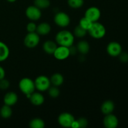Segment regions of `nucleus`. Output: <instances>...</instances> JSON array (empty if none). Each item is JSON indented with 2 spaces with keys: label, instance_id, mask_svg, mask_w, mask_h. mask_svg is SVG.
<instances>
[{
  "label": "nucleus",
  "instance_id": "nucleus-27",
  "mask_svg": "<svg viewBox=\"0 0 128 128\" xmlns=\"http://www.w3.org/2000/svg\"><path fill=\"white\" fill-rule=\"evenodd\" d=\"M48 91V94L52 98H56L60 94V91L57 86H53L52 87L50 86Z\"/></svg>",
  "mask_w": 128,
  "mask_h": 128
},
{
  "label": "nucleus",
  "instance_id": "nucleus-33",
  "mask_svg": "<svg viewBox=\"0 0 128 128\" xmlns=\"http://www.w3.org/2000/svg\"><path fill=\"white\" fill-rule=\"evenodd\" d=\"M6 1H8V2H15L16 0H6Z\"/></svg>",
  "mask_w": 128,
  "mask_h": 128
},
{
  "label": "nucleus",
  "instance_id": "nucleus-6",
  "mask_svg": "<svg viewBox=\"0 0 128 128\" xmlns=\"http://www.w3.org/2000/svg\"><path fill=\"white\" fill-rule=\"evenodd\" d=\"M58 123L62 127L71 128L73 122H74L75 118L71 113L69 112H62L59 116Z\"/></svg>",
  "mask_w": 128,
  "mask_h": 128
},
{
  "label": "nucleus",
  "instance_id": "nucleus-13",
  "mask_svg": "<svg viewBox=\"0 0 128 128\" xmlns=\"http://www.w3.org/2000/svg\"><path fill=\"white\" fill-rule=\"evenodd\" d=\"M18 100V97L14 92H8L4 96V103L8 106H12L16 104Z\"/></svg>",
  "mask_w": 128,
  "mask_h": 128
},
{
  "label": "nucleus",
  "instance_id": "nucleus-8",
  "mask_svg": "<svg viewBox=\"0 0 128 128\" xmlns=\"http://www.w3.org/2000/svg\"><path fill=\"white\" fill-rule=\"evenodd\" d=\"M84 17L90 20L92 22H97L101 17V11L98 8L92 6L86 10Z\"/></svg>",
  "mask_w": 128,
  "mask_h": 128
},
{
  "label": "nucleus",
  "instance_id": "nucleus-26",
  "mask_svg": "<svg viewBox=\"0 0 128 128\" xmlns=\"http://www.w3.org/2000/svg\"><path fill=\"white\" fill-rule=\"evenodd\" d=\"M86 33H87V31L82 28L80 25L76 26L74 30V34L78 38H83L84 36H86Z\"/></svg>",
  "mask_w": 128,
  "mask_h": 128
},
{
  "label": "nucleus",
  "instance_id": "nucleus-10",
  "mask_svg": "<svg viewBox=\"0 0 128 128\" xmlns=\"http://www.w3.org/2000/svg\"><path fill=\"white\" fill-rule=\"evenodd\" d=\"M26 15L28 19L32 21H38L41 17V10L36 6H30L26 8Z\"/></svg>",
  "mask_w": 128,
  "mask_h": 128
},
{
  "label": "nucleus",
  "instance_id": "nucleus-25",
  "mask_svg": "<svg viewBox=\"0 0 128 128\" xmlns=\"http://www.w3.org/2000/svg\"><path fill=\"white\" fill-rule=\"evenodd\" d=\"M92 24V22H91L90 20H89L88 19L86 18V17H83L80 20L79 25L81 26L82 28L84 29V30H86V31H88L89 30V29L91 28Z\"/></svg>",
  "mask_w": 128,
  "mask_h": 128
},
{
  "label": "nucleus",
  "instance_id": "nucleus-14",
  "mask_svg": "<svg viewBox=\"0 0 128 128\" xmlns=\"http://www.w3.org/2000/svg\"><path fill=\"white\" fill-rule=\"evenodd\" d=\"M114 103L111 100H107L102 104L101 107V112L103 114L106 115L112 113L114 110Z\"/></svg>",
  "mask_w": 128,
  "mask_h": 128
},
{
  "label": "nucleus",
  "instance_id": "nucleus-24",
  "mask_svg": "<svg viewBox=\"0 0 128 128\" xmlns=\"http://www.w3.org/2000/svg\"><path fill=\"white\" fill-rule=\"evenodd\" d=\"M68 4L73 9H78L84 4V0H68Z\"/></svg>",
  "mask_w": 128,
  "mask_h": 128
},
{
  "label": "nucleus",
  "instance_id": "nucleus-2",
  "mask_svg": "<svg viewBox=\"0 0 128 128\" xmlns=\"http://www.w3.org/2000/svg\"><path fill=\"white\" fill-rule=\"evenodd\" d=\"M88 31L90 36L94 39L102 38L105 36L106 32L104 26L98 21L92 22L91 28Z\"/></svg>",
  "mask_w": 128,
  "mask_h": 128
},
{
  "label": "nucleus",
  "instance_id": "nucleus-9",
  "mask_svg": "<svg viewBox=\"0 0 128 128\" xmlns=\"http://www.w3.org/2000/svg\"><path fill=\"white\" fill-rule=\"evenodd\" d=\"M106 51L110 56L116 57L118 56L122 52V46L119 42L112 41L108 44Z\"/></svg>",
  "mask_w": 128,
  "mask_h": 128
},
{
  "label": "nucleus",
  "instance_id": "nucleus-29",
  "mask_svg": "<svg viewBox=\"0 0 128 128\" xmlns=\"http://www.w3.org/2000/svg\"><path fill=\"white\" fill-rule=\"evenodd\" d=\"M10 83L8 80L3 78L0 80V89L2 90H6L10 87Z\"/></svg>",
  "mask_w": 128,
  "mask_h": 128
},
{
  "label": "nucleus",
  "instance_id": "nucleus-28",
  "mask_svg": "<svg viewBox=\"0 0 128 128\" xmlns=\"http://www.w3.org/2000/svg\"><path fill=\"white\" fill-rule=\"evenodd\" d=\"M76 122L77 123L78 128H85L88 125V121L85 118H80L76 120Z\"/></svg>",
  "mask_w": 128,
  "mask_h": 128
},
{
  "label": "nucleus",
  "instance_id": "nucleus-3",
  "mask_svg": "<svg viewBox=\"0 0 128 128\" xmlns=\"http://www.w3.org/2000/svg\"><path fill=\"white\" fill-rule=\"evenodd\" d=\"M19 88L21 92L25 95L31 94L34 92L35 89L34 81L29 78H24L19 82Z\"/></svg>",
  "mask_w": 128,
  "mask_h": 128
},
{
  "label": "nucleus",
  "instance_id": "nucleus-31",
  "mask_svg": "<svg viewBox=\"0 0 128 128\" xmlns=\"http://www.w3.org/2000/svg\"><path fill=\"white\" fill-rule=\"evenodd\" d=\"M120 60L123 63H126L128 62V53L126 52H121V54L119 55Z\"/></svg>",
  "mask_w": 128,
  "mask_h": 128
},
{
  "label": "nucleus",
  "instance_id": "nucleus-1",
  "mask_svg": "<svg viewBox=\"0 0 128 128\" xmlns=\"http://www.w3.org/2000/svg\"><path fill=\"white\" fill-rule=\"evenodd\" d=\"M74 41L73 34L67 30H62L57 33L56 36V42L59 46L70 47Z\"/></svg>",
  "mask_w": 128,
  "mask_h": 128
},
{
  "label": "nucleus",
  "instance_id": "nucleus-21",
  "mask_svg": "<svg viewBox=\"0 0 128 128\" xmlns=\"http://www.w3.org/2000/svg\"><path fill=\"white\" fill-rule=\"evenodd\" d=\"M12 113L11 106L4 104L0 110V115L4 119H8L11 116Z\"/></svg>",
  "mask_w": 128,
  "mask_h": 128
},
{
  "label": "nucleus",
  "instance_id": "nucleus-12",
  "mask_svg": "<svg viewBox=\"0 0 128 128\" xmlns=\"http://www.w3.org/2000/svg\"><path fill=\"white\" fill-rule=\"evenodd\" d=\"M103 124L106 128H116L119 124L118 119L112 113L106 114L103 120Z\"/></svg>",
  "mask_w": 128,
  "mask_h": 128
},
{
  "label": "nucleus",
  "instance_id": "nucleus-30",
  "mask_svg": "<svg viewBox=\"0 0 128 128\" xmlns=\"http://www.w3.org/2000/svg\"><path fill=\"white\" fill-rule=\"evenodd\" d=\"M36 27H37V26L33 22H29L27 24V26H26V30H27L28 32H36Z\"/></svg>",
  "mask_w": 128,
  "mask_h": 128
},
{
  "label": "nucleus",
  "instance_id": "nucleus-5",
  "mask_svg": "<svg viewBox=\"0 0 128 128\" xmlns=\"http://www.w3.org/2000/svg\"><path fill=\"white\" fill-rule=\"evenodd\" d=\"M40 41V35L36 32H28L24 39V44L28 48H34Z\"/></svg>",
  "mask_w": 128,
  "mask_h": 128
},
{
  "label": "nucleus",
  "instance_id": "nucleus-19",
  "mask_svg": "<svg viewBox=\"0 0 128 128\" xmlns=\"http://www.w3.org/2000/svg\"><path fill=\"white\" fill-rule=\"evenodd\" d=\"M77 50L82 54H86L90 51V46L88 42L86 41H80L78 42L76 46Z\"/></svg>",
  "mask_w": 128,
  "mask_h": 128
},
{
  "label": "nucleus",
  "instance_id": "nucleus-20",
  "mask_svg": "<svg viewBox=\"0 0 128 128\" xmlns=\"http://www.w3.org/2000/svg\"><path fill=\"white\" fill-rule=\"evenodd\" d=\"M50 81H51V84H52L53 86L58 87L63 84L64 77L61 74L55 73L52 75L50 78Z\"/></svg>",
  "mask_w": 128,
  "mask_h": 128
},
{
  "label": "nucleus",
  "instance_id": "nucleus-11",
  "mask_svg": "<svg viewBox=\"0 0 128 128\" xmlns=\"http://www.w3.org/2000/svg\"><path fill=\"white\" fill-rule=\"evenodd\" d=\"M54 56L58 60H64L70 55V49L68 47L59 46L54 52Z\"/></svg>",
  "mask_w": 128,
  "mask_h": 128
},
{
  "label": "nucleus",
  "instance_id": "nucleus-15",
  "mask_svg": "<svg viewBox=\"0 0 128 128\" xmlns=\"http://www.w3.org/2000/svg\"><path fill=\"white\" fill-rule=\"evenodd\" d=\"M29 99L31 103L34 106H40L44 102V97L40 92H32Z\"/></svg>",
  "mask_w": 128,
  "mask_h": 128
},
{
  "label": "nucleus",
  "instance_id": "nucleus-18",
  "mask_svg": "<svg viewBox=\"0 0 128 128\" xmlns=\"http://www.w3.org/2000/svg\"><path fill=\"white\" fill-rule=\"evenodd\" d=\"M10 55V49L4 42L0 41V62L5 61Z\"/></svg>",
  "mask_w": 128,
  "mask_h": 128
},
{
  "label": "nucleus",
  "instance_id": "nucleus-22",
  "mask_svg": "<svg viewBox=\"0 0 128 128\" xmlns=\"http://www.w3.org/2000/svg\"><path fill=\"white\" fill-rule=\"evenodd\" d=\"M30 126L31 128H43L45 126V122L41 118H34L30 121Z\"/></svg>",
  "mask_w": 128,
  "mask_h": 128
},
{
  "label": "nucleus",
  "instance_id": "nucleus-17",
  "mask_svg": "<svg viewBox=\"0 0 128 128\" xmlns=\"http://www.w3.org/2000/svg\"><path fill=\"white\" fill-rule=\"evenodd\" d=\"M57 47L56 42L52 41H46L42 45L43 50L48 54H53Z\"/></svg>",
  "mask_w": 128,
  "mask_h": 128
},
{
  "label": "nucleus",
  "instance_id": "nucleus-4",
  "mask_svg": "<svg viewBox=\"0 0 128 128\" xmlns=\"http://www.w3.org/2000/svg\"><path fill=\"white\" fill-rule=\"evenodd\" d=\"M35 88L38 91H47L51 86V81L47 76L41 75L38 76L34 81Z\"/></svg>",
  "mask_w": 128,
  "mask_h": 128
},
{
  "label": "nucleus",
  "instance_id": "nucleus-16",
  "mask_svg": "<svg viewBox=\"0 0 128 128\" xmlns=\"http://www.w3.org/2000/svg\"><path fill=\"white\" fill-rule=\"evenodd\" d=\"M51 26L47 22H41L39 25H38L36 27V32L39 35H42V36H45V35L48 34L51 31Z\"/></svg>",
  "mask_w": 128,
  "mask_h": 128
},
{
  "label": "nucleus",
  "instance_id": "nucleus-23",
  "mask_svg": "<svg viewBox=\"0 0 128 128\" xmlns=\"http://www.w3.org/2000/svg\"><path fill=\"white\" fill-rule=\"evenodd\" d=\"M34 6L40 10L46 9L50 6V0H34Z\"/></svg>",
  "mask_w": 128,
  "mask_h": 128
},
{
  "label": "nucleus",
  "instance_id": "nucleus-32",
  "mask_svg": "<svg viewBox=\"0 0 128 128\" xmlns=\"http://www.w3.org/2000/svg\"><path fill=\"white\" fill-rule=\"evenodd\" d=\"M5 74H6V73H5L4 70V68L2 66H0V80L4 78Z\"/></svg>",
  "mask_w": 128,
  "mask_h": 128
},
{
  "label": "nucleus",
  "instance_id": "nucleus-7",
  "mask_svg": "<svg viewBox=\"0 0 128 128\" xmlns=\"http://www.w3.org/2000/svg\"><path fill=\"white\" fill-rule=\"evenodd\" d=\"M54 21L60 27H67L70 24V18L66 12H59L56 14L54 18Z\"/></svg>",
  "mask_w": 128,
  "mask_h": 128
}]
</instances>
